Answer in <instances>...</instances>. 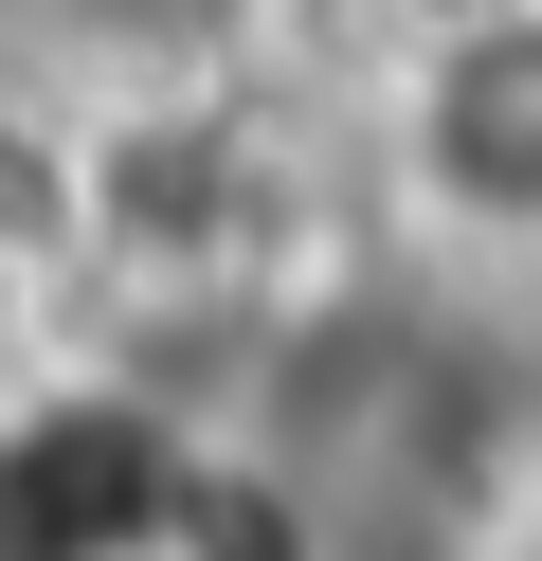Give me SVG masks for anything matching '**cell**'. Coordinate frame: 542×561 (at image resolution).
<instances>
[{"instance_id":"6da1fadb","label":"cell","mask_w":542,"mask_h":561,"mask_svg":"<svg viewBox=\"0 0 542 561\" xmlns=\"http://www.w3.org/2000/svg\"><path fill=\"white\" fill-rule=\"evenodd\" d=\"M397 199L452 254H542V0H452L397 55Z\"/></svg>"},{"instance_id":"7a4b0ae2","label":"cell","mask_w":542,"mask_h":561,"mask_svg":"<svg viewBox=\"0 0 542 561\" xmlns=\"http://www.w3.org/2000/svg\"><path fill=\"white\" fill-rule=\"evenodd\" d=\"M397 19H452V0H397Z\"/></svg>"}]
</instances>
